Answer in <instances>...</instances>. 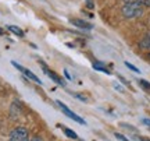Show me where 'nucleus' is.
Wrapping results in <instances>:
<instances>
[{
    "label": "nucleus",
    "mask_w": 150,
    "mask_h": 141,
    "mask_svg": "<svg viewBox=\"0 0 150 141\" xmlns=\"http://www.w3.org/2000/svg\"><path fill=\"white\" fill-rule=\"evenodd\" d=\"M114 136L117 137V138H118V140H120V141H129L128 138H127V137H125V136H122V134H120V133H115Z\"/></svg>",
    "instance_id": "4468645a"
},
{
    "label": "nucleus",
    "mask_w": 150,
    "mask_h": 141,
    "mask_svg": "<svg viewBox=\"0 0 150 141\" xmlns=\"http://www.w3.org/2000/svg\"><path fill=\"white\" fill-rule=\"evenodd\" d=\"M11 64L14 66V67H16L17 70H20V71H21V73H22V74H24L25 77H27L28 80H31V81L36 82L38 85H42V81H40V78H39V77H38L36 74H33V73H32L31 70H28L27 67H24V66L18 64L17 62H11Z\"/></svg>",
    "instance_id": "20e7f679"
},
{
    "label": "nucleus",
    "mask_w": 150,
    "mask_h": 141,
    "mask_svg": "<svg viewBox=\"0 0 150 141\" xmlns=\"http://www.w3.org/2000/svg\"><path fill=\"white\" fill-rule=\"evenodd\" d=\"M7 29L10 31V32H13L14 35H17V37H20V38H24V31H22L20 27H17V25H7Z\"/></svg>",
    "instance_id": "0eeeda50"
},
{
    "label": "nucleus",
    "mask_w": 150,
    "mask_h": 141,
    "mask_svg": "<svg viewBox=\"0 0 150 141\" xmlns=\"http://www.w3.org/2000/svg\"><path fill=\"white\" fill-rule=\"evenodd\" d=\"M56 103H57V105H59V108L61 109L63 112H64L65 116H68V117H70L71 120H74V122L79 123V125H85V123H86V122H85L83 119H82L81 116H78L76 113H74V112H72V110H71L70 108H67V106H65V105H64L63 102H61V101H56Z\"/></svg>",
    "instance_id": "39448f33"
},
{
    "label": "nucleus",
    "mask_w": 150,
    "mask_h": 141,
    "mask_svg": "<svg viewBox=\"0 0 150 141\" xmlns=\"http://www.w3.org/2000/svg\"><path fill=\"white\" fill-rule=\"evenodd\" d=\"M140 140H142V138H140ZM142 141H149V140H142Z\"/></svg>",
    "instance_id": "aec40b11"
},
{
    "label": "nucleus",
    "mask_w": 150,
    "mask_h": 141,
    "mask_svg": "<svg viewBox=\"0 0 150 141\" xmlns=\"http://www.w3.org/2000/svg\"><path fill=\"white\" fill-rule=\"evenodd\" d=\"M63 133H64V134L68 137V138H72V140H78V134H76L75 131H72L71 129H68V127H63Z\"/></svg>",
    "instance_id": "1a4fd4ad"
},
{
    "label": "nucleus",
    "mask_w": 150,
    "mask_h": 141,
    "mask_svg": "<svg viewBox=\"0 0 150 141\" xmlns=\"http://www.w3.org/2000/svg\"><path fill=\"white\" fill-rule=\"evenodd\" d=\"M131 1H136L140 6H145V7H150V0H131Z\"/></svg>",
    "instance_id": "f8f14e48"
},
{
    "label": "nucleus",
    "mask_w": 150,
    "mask_h": 141,
    "mask_svg": "<svg viewBox=\"0 0 150 141\" xmlns=\"http://www.w3.org/2000/svg\"><path fill=\"white\" fill-rule=\"evenodd\" d=\"M31 141H42V138H40V137H33Z\"/></svg>",
    "instance_id": "dca6fc26"
},
{
    "label": "nucleus",
    "mask_w": 150,
    "mask_h": 141,
    "mask_svg": "<svg viewBox=\"0 0 150 141\" xmlns=\"http://www.w3.org/2000/svg\"><path fill=\"white\" fill-rule=\"evenodd\" d=\"M71 25H74L76 28H81V29H86V31H91L93 25H92L91 22H86L85 20H81V18H71L70 20Z\"/></svg>",
    "instance_id": "423d86ee"
},
{
    "label": "nucleus",
    "mask_w": 150,
    "mask_h": 141,
    "mask_svg": "<svg viewBox=\"0 0 150 141\" xmlns=\"http://www.w3.org/2000/svg\"><path fill=\"white\" fill-rule=\"evenodd\" d=\"M139 85L146 91H150V82L146 81V80H139Z\"/></svg>",
    "instance_id": "9b49d317"
},
{
    "label": "nucleus",
    "mask_w": 150,
    "mask_h": 141,
    "mask_svg": "<svg viewBox=\"0 0 150 141\" xmlns=\"http://www.w3.org/2000/svg\"><path fill=\"white\" fill-rule=\"evenodd\" d=\"M8 141H29V133L25 127H16L14 130L10 133Z\"/></svg>",
    "instance_id": "f03ea898"
},
{
    "label": "nucleus",
    "mask_w": 150,
    "mask_h": 141,
    "mask_svg": "<svg viewBox=\"0 0 150 141\" xmlns=\"http://www.w3.org/2000/svg\"><path fill=\"white\" fill-rule=\"evenodd\" d=\"M0 35H4V29L3 28H0Z\"/></svg>",
    "instance_id": "f3484780"
},
{
    "label": "nucleus",
    "mask_w": 150,
    "mask_h": 141,
    "mask_svg": "<svg viewBox=\"0 0 150 141\" xmlns=\"http://www.w3.org/2000/svg\"><path fill=\"white\" fill-rule=\"evenodd\" d=\"M125 66H127L128 69H131V70H132V71H135V73H140V71H139V69H138V67H135L134 64H131V63H128V62H125Z\"/></svg>",
    "instance_id": "ddd939ff"
},
{
    "label": "nucleus",
    "mask_w": 150,
    "mask_h": 141,
    "mask_svg": "<svg viewBox=\"0 0 150 141\" xmlns=\"http://www.w3.org/2000/svg\"><path fill=\"white\" fill-rule=\"evenodd\" d=\"M74 95H75V97H76V98H79L81 101H85V102H86V101H88V99H86L85 97H82V95H79V94H74Z\"/></svg>",
    "instance_id": "2eb2a0df"
},
{
    "label": "nucleus",
    "mask_w": 150,
    "mask_h": 141,
    "mask_svg": "<svg viewBox=\"0 0 150 141\" xmlns=\"http://www.w3.org/2000/svg\"><path fill=\"white\" fill-rule=\"evenodd\" d=\"M143 123H146V125H150V120H146L145 119V120H143Z\"/></svg>",
    "instance_id": "a211bd4d"
},
{
    "label": "nucleus",
    "mask_w": 150,
    "mask_h": 141,
    "mask_svg": "<svg viewBox=\"0 0 150 141\" xmlns=\"http://www.w3.org/2000/svg\"><path fill=\"white\" fill-rule=\"evenodd\" d=\"M147 59H149V62H150V52L147 53Z\"/></svg>",
    "instance_id": "6ab92c4d"
},
{
    "label": "nucleus",
    "mask_w": 150,
    "mask_h": 141,
    "mask_svg": "<svg viewBox=\"0 0 150 141\" xmlns=\"http://www.w3.org/2000/svg\"><path fill=\"white\" fill-rule=\"evenodd\" d=\"M93 69L97 70V71H102V73H104V74H111V71L108 70V69H106L102 63H93Z\"/></svg>",
    "instance_id": "9d476101"
},
{
    "label": "nucleus",
    "mask_w": 150,
    "mask_h": 141,
    "mask_svg": "<svg viewBox=\"0 0 150 141\" xmlns=\"http://www.w3.org/2000/svg\"><path fill=\"white\" fill-rule=\"evenodd\" d=\"M121 13L125 18H138L143 14V6H140L136 1L127 0L125 4L122 6V9H121Z\"/></svg>",
    "instance_id": "f257e3e1"
},
{
    "label": "nucleus",
    "mask_w": 150,
    "mask_h": 141,
    "mask_svg": "<svg viewBox=\"0 0 150 141\" xmlns=\"http://www.w3.org/2000/svg\"><path fill=\"white\" fill-rule=\"evenodd\" d=\"M139 46H140V49H147V50H150V32L146 34L145 37H143V39L140 41Z\"/></svg>",
    "instance_id": "6e6552de"
},
{
    "label": "nucleus",
    "mask_w": 150,
    "mask_h": 141,
    "mask_svg": "<svg viewBox=\"0 0 150 141\" xmlns=\"http://www.w3.org/2000/svg\"><path fill=\"white\" fill-rule=\"evenodd\" d=\"M39 66L42 67V70H43V73L46 74V76L50 78V80H53L56 84H59V85H61V87H65V81L61 78V77L59 76V74H56L52 69H49L47 66H46V63H43L42 60H39Z\"/></svg>",
    "instance_id": "7ed1b4c3"
}]
</instances>
